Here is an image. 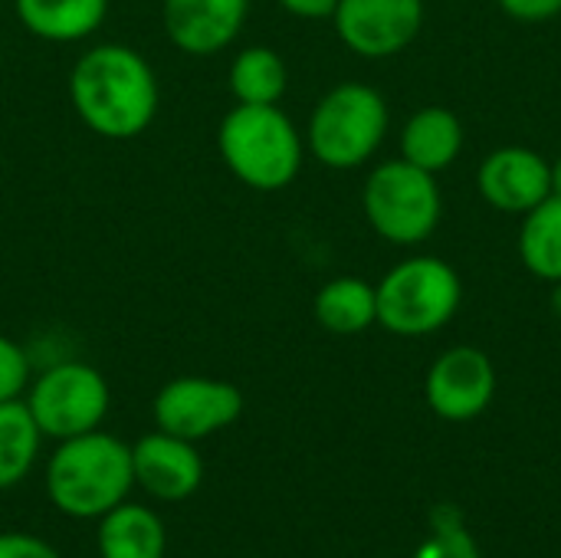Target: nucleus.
<instances>
[{"label": "nucleus", "mask_w": 561, "mask_h": 558, "mask_svg": "<svg viewBox=\"0 0 561 558\" xmlns=\"http://www.w3.org/2000/svg\"><path fill=\"white\" fill-rule=\"evenodd\" d=\"M66 92L76 118L105 141L138 138L161 105L154 66L128 43H95L79 53Z\"/></svg>", "instance_id": "f257e3e1"}, {"label": "nucleus", "mask_w": 561, "mask_h": 558, "mask_svg": "<svg viewBox=\"0 0 561 558\" xmlns=\"http://www.w3.org/2000/svg\"><path fill=\"white\" fill-rule=\"evenodd\" d=\"M131 487V447L102 428L59 441L46 464L49 503L72 520L105 516L112 506L125 503Z\"/></svg>", "instance_id": "f03ea898"}, {"label": "nucleus", "mask_w": 561, "mask_h": 558, "mask_svg": "<svg viewBox=\"0 0 561 558\" xmlns=\"http://www.w3.org/2000/svg\"><path fill=\"white\" fill-rule=\"evenodd\" d=\"M306 141L279 105H233L217 125L224 168L250 191H283L302 168Z\"/></svg>", "instance_id": "7ed1b4c3"}, {"label": "nucleus", "mask_w": 561, "mask_h": 558, "mask_svg": "<svg viewBox=\"0 0 561 558\" xmlns=\"http://www.w3.org/2000/svg\"><path fill=\"white\" fill-rule=\"evenodd\" d=\"M388 132V105L378 89L365 82H339L329 89L306 128V145L312 158L332 171L362 168Z\"/></svg>", "instance_id": "20e7f679"}, {"label": "nucleus", "mask_w": 561, "mask_h": 558, "mask_svg": "<svg viewBox=\"0 0 561 558\" xmlns=\"http://www.w3.org/2000/svg\"><path fill=\"white\" fill-rule=\"evenodd\" d=\"M378 322L394 335H431L444 329L463 299L457 270L437 257H411L385 273L375 286Z\"/></svg>", "instance_id": "39448f33"}, {"label": "nucleus", "mask_w": 561, "mask_h": 558, "mask_svg": "<svg viewBox=\"0 0 561 558\" xmlns=\"http://www.w3.org/2000/svg\"><path fill=\"white\" fill-rule=\"evenodd\" d=\"M362 207L381 240L394 247H414L427 240L440 220V191L431 171L398 158L368 174Z\"/></svg>", "instance_id": "423d86ee"}, {"label": "nucleus", "mask_w": 561, "mask_h": 558, "mask_svg": "<svg viewBox=\"0 0 561 558\" xmlns=\"http://www.w3.org/2000/svg\"><path fill=\"white\" fill-rule=\"evenodd\" d=\"M23 401L39 434L59 444L99 431L108 414L112 391L99 368L85 362H56L36 378H30Z\"/></svg>", "instance_id": "0eeeda50"}, {"label": "nucleus", "mask_w": 561, "mask_h": 558, "mask_svg": "<svg viewBox=\"0 0 561 558\" xmlns=\"http://www.w3.org/2000/svg\"><path fill=\"white\" fill-rule=\"evenodd\" d=\"M158 431L191 444L233 428L243 414V391L233 382L207 375H181L158 388L151 401Z\"/></svg>", "instance_id": "6e6552de"}, {"label": "nucleus", "mask_w": 561, "mask_h": 558, "mask_svg": "<svg viewBox=\"0 0 561 558\" xmlns=\"http://www.w3.org/2000/svg\"><path fill=\"white\" fill-rule=\"evenodd\" d=\"M332 20L352 53L385 59L414 43L424 23V0H339Z\"/></svg>", "instance_id": "1a4fd4ad"}, {"label": "nucleus", "mask_w": 561, "mask_h": 558, "mask_svg": "<svg viewBox=\"0 0 561 558\" xmlns=\"http://www.w3.org/2000/svg\"><path fill=\"white\" fill-rule=\"evenodd\" d=\"M496 391V372L486 352L473 345H457L444 352L427 372V405L444 421H473L480 418Z\"/></svg>", "instance_id": "9d476101"}, {"label": "nucleus", "mask_w": 561, "mask_h": 558, "mask_svg": "<svg viewBox=\"0 0 561 558\" xmlns=\"http://www.w3.org/2000/svg\"><path fill=\"white\" fill-rule=\"evenodd\" d=\"M131 474L151 500L181 503L204 483V460L197 444L168 431H151L131 444Z\"/></svg>", "instance_id": "9b49d317"}, {"label": "nucleus", "mask_w": 561, "mask_h": 558, "mask_svg": "<svg viewBox=\"0 0 561 558\" xmlns=\"http://www.w3.org/2000/svg\"><path fill=\"white\" fill-rule=\"evenodd\" d=\"M250 13V0H161V26L184 56H214L227 49Z\"/></svg>", "instance_id": "f8f14e48"}, {"label": "nucleus", "mask_w": 561, "mask_h": 558, "mask_svg": "<svg viewBox=\"0 0 561 558\" xmlns=\"http://www.w3.org/2000/svg\"><path fill=\"white\" fill-rule=\"evenodd\" d=\"M477 187L496 210L529 214L552 194V164L533 148H500L480 164Z\"/></svg>", "instance_id": "ddd939ff"}, {"label": "nucleus", "mask_w": 561, "mask_h": 558, "mask_svg": "<svg viewBox=\"0 0 561 558\" xmlns=\"http://www.w3.org/2000/svg\"><path fill=\"white\" fill-rule=\"evenodd\" d=\"M20 26L46 43H82L108 16V0H13Z\"/></svg>", "instance_id": "4468645a"}, {"label": "nucleus", "mask_w": 561, "mask_h": 558, "mask_svg": "<svg viewBox=\"0 0 561 558\" xmlns=\"http://www.w3.org/2000/svg\"><path fill=\"white\" fill-rule=\"evenodd\" d=\"M99 558H164L168 533L154 510L118 503L99 516Z\"/></svg>", "instance_id": "2eb2a0df"}, {"label": "nucleus", "mask_w": 561, "mask_h": 558, "mask_svg": "<svg viewBox=\"0 0 561 558\" xmlns=\"http://www.w3.org/2000/svg\"><path fill=\"white\" fill-rule=\"evenodd\" d=\"M460 148H463V125L450 109H440V105H427V109L414 112L401 132L404 161H411L431 174L450 168L457 161Z\"/></svg>", "instance_id": "dca6fc26"}, {"label": "nucleus", "mask_w": 561, "mask_h": 558, "mask_svg": "<svg viewBox=\"0 0 561 558\" xmlns=\"http://www.w3.org/2000/svg\"><path fill=\"white\" fill-rule=\"evenodd\" d=\"M316 322L335 335H358L378 322V299L375 286L358 276H335L329 280L312 303Z\"/></svg>", "instance_id": "f3484780"}, {"label": "nucleus", "mask_w": 561, "mask_h": 558, "mask_svg": "<svg viewBox=\"0 0 561 558\" xmlns=\"http://www.w3.org/2000/svg\"><path fill=\"white\" fill-rule=\"evenodd\" d=\"M227 86L240 105H279L289 86V69L276 49L247 46L230 59Z\"/></svg>", "instance_id": "a211bd4d"}, {"label": "nucleus", "mask_w": 561, "mask_h": 558, "mask_svg": "<svg viewBox=\"0 0 561 558\" xmlns=\"http://www.w3.org/2000/svg\"><path fill=\"white\" fill-rule=\"evenodd\" d=\"M43 434L23 398L0 401V490L16 487L39 457Z\"/></svg>", "instance_id": "6ab92c4d"}, {"label": "nucleus", "mask_w": 561, "mask_h": 558, "mask_svg": "<svg viewBox=\"0 0 561 558\" xmlns=\"http://www.w3.org/2000/svg\"><path fill=\"white\" fill-rule=\"evenodd\" d=\"M519 257L526 270L539 280H561V197L549 194L536 204L519 230Z\"/></svg>", "instance_id": "aec40b11"}, {"label": "nucleus", "mask_w": 561, "mask_h": 558, "mask_svg": "<svg viewBox=\"0 0 561 558\" xmlns=\"http://www.w3.org/2000/svg\"><path fill=\"white\" fill-rule=\"evenodd\" d=\"M414 558H480L473 536L460 526V520L434 516V536L417 546Z\"/></svg>", "instance_id": "412c9836"}, {"label": "nucleus", "mask_w": 561, "mask_h": 558, "mask_svg": "<svg viewBox=\"0 0 561 558\" xmlns=\"http://www.w3.org/2000/svg\"><path fill=\"white\" fill-rule=\"evenodd\" d=\"M30 355L10 335H0V401H16L30 388Z\"/></svg>", "instance_id": "4be33fe9"}, {"label": "nucleus", "mask_w": 561, "mask_h": 558, "mask_svg": "<svg viewBox=\"0 0 561 558\" xmlns=\"http://www.w3.org/2000/svg\"><path fill=\"white\" fill-rule=\"evenodd\" d=\"M0 558H59V553L30 533H0Z\"/></svg>", "instance_id": "5701e85b"}, {"label": "nucleus", "mask_w": 561, "mask_h": 558, "mask_svg": "<svg viewBox=\"0 0 561 558\" xmlns=\"http://www.w3.org/2000/svg\"><path fill=\"white\" fill-rule=\"evenodd\" d=\"M500 7L516 16V20H526V23H539V20H549L561 13V0H500Z\"/></svg>", "instance_id": "b1692460"}, {"label": "nucleus", "mask_w": 561, "mask_h": 558, "mask_svg": "<svg viewBox=\"0 0 561 558\" xmlns=\"http://www.w3.org/2000/svg\"><path fill=\"white\" fill-rule=\"evenodd\" d=\"M286 13L302 16V20H325L335 13L339 0H276Z\"/></svg>", "instance_id": "393cba45"}, {"label": "nucleus", "mask_w": 561, "mask_h": 558, "mask_svg": "<svg viewBox=\"0 0 561 558\" xmlns=\"http://www.w3.org/2000/svg\"><path fill=\"white\" fill-rule=\"evenodd\" d=\"M552 194L561 197V158H556V164H552Z\"/></svg>", "instance_id": "a878e982"}, {"label": "nucleus", "mask_w": 561, "mask_h": 558, "mask_svg": "<svg viewBox=\"0 0 561 558\" xmlns=\"http://www.w3.org/2000/svg\"><path fill=\"white\" fill-rule=\"evenodd\" d=\"M552 312L561 319V280L556 283V289H552Z\"/></svg>", "instance_id": "bb28decb"}]
</instances>
